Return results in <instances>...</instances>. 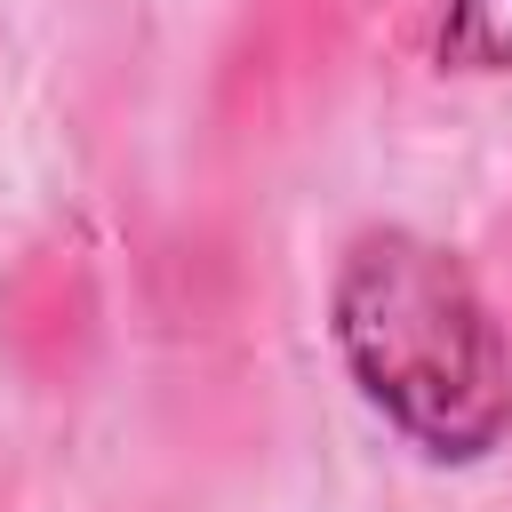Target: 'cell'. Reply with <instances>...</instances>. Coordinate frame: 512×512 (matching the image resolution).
I'll use <instances>...</instances> for the list:
<instances>
[{
	"instance_id": "obj_1",
	"label": "cell",
	"mask_w": 512,
	"mask_h": 512,
	"mask_svg": "<svg viewBox=\"0 0 512 512\" xmlns=\"http://www.w3.org/2000/svg\"><path fill=\"white\" fill-rule=\"evenodd\" d=\"M336 344L360 392L432 456H488L512 424V352L464 280L416 232L352 240L336 272Z\"/></svg>"
},
{
	"instance_id": "obj_2",
	"label": "cell",
	"mask_w": 512,
	"mask_h": 512,
	"mask_svg": "<svg viewBox=\"0 0 512 512\" xmlns=\"http://www.w3.org/2000/svg\"><path fill=\"white\" fill-rule=\"evenodd\" d=\"M440 56L464 72H512V0H448Z\"/></svg>"
}]
</instances>
